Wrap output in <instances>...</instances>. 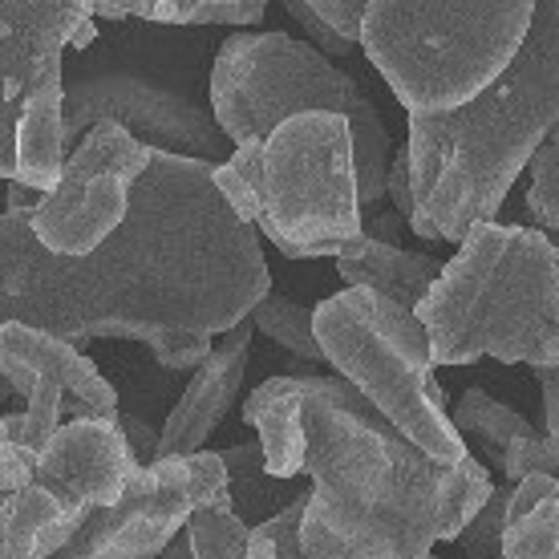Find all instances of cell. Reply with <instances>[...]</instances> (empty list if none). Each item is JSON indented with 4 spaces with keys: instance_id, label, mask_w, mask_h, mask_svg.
I'll return each instance as SVG.
<instances>
[{
    "instance_id": "cell-1",
    "label": "cell",
    "mask_w": 559,
    "mask_h": 559,
    "mask_svg": "<svg viewBox=\"0 0 559 559\" xmlns=\"http://www.w3.org/2000/svg\"><path fill=\"white\" fill-rule=\"evenodd\" d=\"M267 288L260 227L215 187L211 158L154 151L127 219L82 255L45 248L33 211L0 215V324H37L78 349L127 336L167 369H195ZM9 393L0 373V402Z\"/></svg>"
},
{
    "instance_id": "cell-2",
    "label": "cell",
    "mask_w": 559,
    "mask_h": 559,
    "mask_svg": "<svg viewBox=\"0 0 559 559\" xmlns=\"http://www.w3.org/2000/svg\"><path fill=\"white\" fill-rule=\"evenodd\" d=\"M305 556L421 559L450 544L490 499L478 459L438 462L369 393L305 373Z\"/></svg>"
},
{
    "instance_id": "cell-3",
    "label": "cell",
    "mask_w": 559,
    "mask_h": 559,
    "mask_svg": "<svg viewBox=\"0 0 559 559\" xmlns=\"http://www.w3.org/2000/svg\"><path fill=\"white\" fill-rule=\"evenodd\" d=\"M559 122V0H535V21L495 82L442 114H409L414 236L462 243L495 219L511 182Z\"/></svg>"
},
{
    "instance_id": "cell-4",
    "label": "cell",
    "mask_w": 559,
    "mask_h": 559,
    "mask_svg": "<svg viewBox=\"0 0 559 559\" xmlns=\"http://www.w3.org/2000/svg\"><path fill=\"white\" fill-rule=\"evenodd\" d=\"M215 41L203 25L127 16L66 61V142L94 122H122L154 151L224 163L236 151L211 106Z\"/></svg>"
},
{
    "instance_id": "cell-5",
    "label": "cell",
    "mask_w": 559,
    "mask_h": 559,
    "mask_svg": "<svg viewBox=\"0 0 559 559\" xmlns=\"http://www.w3.org/2000/svg\"><path fill=\"white\" fill-rule=\"evenodd\" d=\"M433 365L559 361V252L544 231L478 219L414 308Z\"/></svg>"
},
{
    "instance_id": "cell-6",
    "label": "cell",
    "mask_w": 559,
    "mask_h": 559,
    "mask_svg": "<svg viewBox=\"0 0 559 559\" xmlns=\"http://www.w3.org/2000/svg\"><path fill=\"white\" fill-rule=\"evenodd\" d=\"M535 0H369L361 49L409 114H442L511 66Z\"/></svg>"
},
{
    "instance_id": "cell-7",
    "label": "cell",
    "mask_w": 559,
    "mask_h": 559,
    "mask_svg": "<svg viewBox=\"0 0 559 559\" xmlns=\"http://www.w3.org/2000/svg\"><path fill=\"white\" fill-rule=\"evenodd\" d=\"M211 106L227 139L264 142L272 130L305 110H336L353 127L361 211L378 207L390 179V134L361 85L336 70L329 53L288 33H236L219 45L211 70Z\"/></svg>"
},
{
    "instance_id": "cell-8",
    "label": "cell",
    "mask_w": 559,
    "mask_h": 559,
    "mask_svg": "<svg viewBox=\"0 0 559 559\" xmlns=\"http://www.w3.org/2000/svg\"><path fill=\"white\" fill-rule=\"evenodd\" d=\"M312 324L324 361L357 381L381 414L397 421L430 459H466L459 426L447 414V393L433 381L430 329L414 308L365 284H349L345 293L312 308Z\"/></svg>"
},
{
    "instance_id": "cell-9",
    "label": "cell",
    "mask_w": 559,
    "mask_h": 559,
    "mask_svg": "<svg viewBox=\"0 0 559 559\" xmlns=\"http://www.w3.org/2000/svg\"><path fill=\"white\" fill-rule=\"evenodd\" d=\"M260 199L255 227L288 260H336L365 231L349 118L336 110L284 118L264 139Z\"/></svg>"
},
{
    "instance_id": "cell-10",
    "label": "cell",
    "mask_w": 559,
    "mask_h": 559,
    "mask_svg": "<svg viewBox=\"0 0 559 559\" xmlns=\"http://www.w3.org/2000/svg\"><path fill=\"white\" fill-rule=\"evenodd\" d=\"M231 499L224 454L191 450V454H167L151 466H139L127 478L118 503L94 507L78 527L61 556L73 559H127L158 556L187 527L191 511L203 503Z\"/></svg>"
},
{
    "instance_id": "cell-11",
    "label": "cell",
    "mask_w": 559,
    "mask_h": 559,
    "mask_svg": "<svg viewBox=\"0 0 559 559\" xmlns=\"http://www.w3.org/2000/svg\"><path fill=\"white\" fill-rule=\"evenodd\" d=\"M154 146L122 122H94L66 158L61 182L33 207V231L53 252H94L127 219L134 187L146 175Z\"/></svg>"
},
{
    "instance_id": "cell-12",
    "label": "cell",
    "mask_w": 559,
    "mask_h": 559,
    "mask_svg": "<svg viewBox=\"0 0 559 559\" xmlns=\"http://www.w3.org/2000/svg\"><path fill=\"white\" fill-rule=\"evenodd\" d=\"M0 373L25 397L21 414L0 418V442L41 454L61 418H118V393L66 336L25 321L0 324Z\"/></svg>"
},
{
    "instance_id": "cell-13",
    "label": "cell",
    "mask_w": 559,
    "mask_h": 559,
    "mask_svg": "<svg viewBox=\"0 0 559 559\" xmlns=\"http://www.w3.org/2000/svg\"><path fill=\"white\" fill-rule=\"evenodd\" d=\"M94 0H0V179L16 175V122L49 61L70 41Z\"/></svg>"
},
{
    "instance_id": "cell-14",
    "label": "cell",
    "mask_w": 559,
    "mask_h": 559,
    "mask_svg": "<svg viewBox=\"0 0 559 559\" xmlns=\"http://www.w3.org/2000/svg\"><path fill=\"white\" fill-rule=\"evenodd\" d=\"M142 462L118 418H70L37 454V483L70 507H110Z\"/></svg>"
},
{
    "instance_id": "cell-15",
    "label": "cell",
    "mask_w": 559,
    "mask_h": 559,
    "mask_svg": "<svg viewBox=\"0 0 559 559\" xmlns=\"http://www.w3.org/2000/svg\"><path fill=\"white\" fill-rule=\"evenodd\" d=\"M255 324L252 317H243L224 333V341L195 365V378L179 397V406L167 414V426L158 430V459L167 454H191L211 438V430L224 421L231 409L248 369V349H252Z\"/></svg>"
},
{
    "instance_id": "cell-16",
    "label": "cell",
    "mask_w": 559,
    "mask_h": 559,
    "mask_svg": "<svg viewBox=\"0 0 559 559\" xmlns=\"http://www.w3.org/2000/svg\"><path fill=\"white\" fill-rule=\"evenodd\" d=\"M66 53L49 61L41 82L25 98L16 122V175L41 191H53L66 170Z\"/></svg>"
},
{
    "instance_id": "cell-17",
    "label": "cell",
    "mask_w": 559,
    "mask_h": 559,
    "mask_svg": "<svg viewBox=\"0 0 559 559\" xmlns=\"http://www.w3.org/2000/svg\"><path fill=\"white\" fill-rule=\"evenodd\" d=\"M442 264L447 260L406 252L402 243H385V239L369 236V231H361L336 252V272L345 276V284H365V288L390 296V300L406 308L421 305L430 284L442 276Z\"/></svg>"
},
{
    "instance_id": "cell-18",
    "label": "cell",
    "mask_w": 559,
    "mask_h": 559,
    "mask_svg": "<svg viewBox=\"0 0 559 559\" xmlns=\"http://www.w3.org/2000/svg\"><path fill=\"white\" fill-rule=\"evenodd\" d=\"M85 515V507L61 503L53 490L33 478L0 503V559L61 556V547L78 535Z\"/></svg>"
},
{
    "instance_id": "cell-19",
    "label": "cell",
    "mask_w": 559,
    "mask_h": 559,
    "mask_svg": "<svg viewBox=\"0 0 559 559\" xmlns=\"http://www.w3.org/2000/svg\"><path fill=\"white\" fill-rule=\"evenodd\" d=\"M243 421L260 430L272 475L296 478L305 471V378H267L243 402Z\"/></svg>"
},
{
    "instance_id": "cell-20",
    "label": "cell",
    "mask_w": 559,
    "mask_h": 559,
    "mask_svg": "<svg viewBox=\"0 0 559 559\" xmlns=\"http://www.w3.org/2000/svg\"><path fill=\"white\" fill-rule=\"evenodd\" d=\"M227 462V487H231V503L248 523H264L267 515H276L280 507H288L300 495L293 487V478H280L267 471L264 462V442H243V447L224 450Z\"/></svg>"
},
{
    "instance_id": "cell-21",
    "label": "cell",
    "mask_w": 559,
    "mask_h": 559,
    "mask_svg": "<svg viewBox=\"0 0 559 559\" xmlns=\"http://www.w3.org/2000/svg\"><path fill=\"white\" fill-rule=\"evenodd\" d=\"M454 426L466 433H475L478 447L487 450L490 462H499L503 466V450L523 438V433H532V421L515 414L511 406L503 402H495L490 393L483 390H466L459 397V406H454Z\"/></svg>"
},
{
    "instance_id": "cell-22",
    "label": "cell",
    "mask_w": 559,
    "mask_h": 559,
    "mask_svg": "<svg viewBox=\"0 0 559 559\" xmlns=\"http://www.w3.org/2000/svg\"><path fill=\"white\" fill-rule=\"evenodd\" d=\"M248 317H252V324L260 333L272 336V341L284 345L288 353L305 357V361H324L321 336H317L312 312H308L305 305H296V300H288L284 293H272V288H267V293L260 296V305H255Z\"/></svg>"
},
{
    "instance_id": "cell-23",
    "label": "cell",
    "mask_w": 559,
    "mask_h": 559,
    "mask_svg": "<svg viewBox=\"0 0 559 559\" xmlns=\"http://www.w3.org/2000/svg\"><path fill=\"white\" fill-rule=\"evenodd\" d=\"M248 535H252V523L239 515L231 499H219V503H203L191 511L187 519V539H191V556L199 559H215V556H248Z\"/></svg>"
},
{
    "instance_id": "cell-24",
    "label": "cell",
    "mask_w": 559,
    "mask_h": 559,
    "mask_svg": "<svg viewBox=\"0 0 559 559\" xmlns=\"http://www.w3.org/2000/svg\"><path fill=\"white\" fill-rule=\"evenodd\" d=\"M260 163H264V142L260 139L239 142L224 163H215V187L224 191V199L248 224H255L260 211H264V199H260Z\"/></svg>"
},
{
    "instance_id": "cell-25",
    "label": "cell",
    "mask_w": 559,
    "mask_h": 559,
    "mask_svg": "<svg viewBox=\"0 0 559 559\" xmlns=\"http://www.w3.org/2000/svg\"><path fill=\"white\" fill-rule=\"evenodd\" d=\"M503 556L507 559H544L559 556V487L539 499V503L507 523L503 532Z\"/></svg>"
},
{
    "instance_id": "cell-26",
    "label": "cell",
    "mask_w": 559,
    "mask_h": 559,
    "mask_svg": "<svg viewBox=\"0 0 559 559\" xmlns=\"http://www.w3.org/2000/svg\"><path fill=\"white\" fill-rule=\"evenodd\" d=\"M267 0H158L151 21L170 25H255Z\"/></svg>"
},
{
    "instance_id": "cell-27",
    "label": "cell",
    "mask_w": 559,
    "mask_h": 559,
    "mask_svg": "<svg viewBox=\"0 0 559 559\" xmlns=\"http://www.w3.org/2000/svg\"><path fill=\"white\" fill-rule=\"evenodd\" d=\"M308 495H312V490H300L288 507H280L276 515H267L264 523H255L252 535H248V556H255V559L305 556V539H300V535H305Z\"/></svg>"
},
{
    "instance_id": "cell-28",
    "label": "cell",
    "mask_w": 559,
    "mask_h": 559,
    "mask_svg": "<svg viewBox=\"0 0 559 559\" xmlns=\"http://www.w3.org/2000/svg\"><path fill=\"white\" fill-rule=\"evenodd\" d=\"M532 219L559 236V122L532 154V195H527Z\"/></svg>"
},
{
    "instance_id": "cell-29",
    "label": "cell",
    "mask_w": 559,
    "mask_h": 559,
    "mask_svg": "<svg viewBox=\"0 0 559 559\" xmlns=\"http://www.w3.org/2000/svg\"><path fill=\"white\" fill-rule=\"evenodd\" d=\"M507 499H511V487H495L487 503L475 511V519L459 532V544L466 556H503Z\"/></svg>"
},
{
    "instance_id": "cell-30",
    "label": "cell",
    "mask_w": 559,
    "mask_h": 559,
    "mask_svg": "<svg viewBox=\"0 0 559 559\" xmlns=\"http://www.w3.org/2000/svg\"><path fill=\"white\" fill-rule=\"evenodd\" d=\"M535 471L559 478V438L556 433L532 430V433H523V438H515V442L503 450V475L511 478V483H519L523 475H535Z\"/></svg>"
},
{
    "instance_id": "cell-31",
    "label": "cell",
    "mask_w": 559,
    "mask_h": 559,
    "mask_svg": "<svg viewBox=\"0 0 559 559\" xmlns=\"http://www.w3.org/2000/svg\"><path fill=\"white\" fill-rule=\"evenodd\" d=\"M284 4H288V13L296 16V25L305 28V37H312V41H317V49H321V53L349 57L353 49H357V41H353V37H345L341 28L329 25V21H324V16L317 13L308 0H284Z\"/></svg>"
},
{
    "instance_id": "cell-32",
    "label": "cell",
    "mask_w": 559,
    "mask_h": 559,
    "mask_svg": "<svg viewBox=\"0 0 559 559\" xmlns=\"http://www.w3.org/2000/svg\"><path fill=\"white\" fill-rule=\"evenodd\" d=\"M33 478H37V454L0 442V503H4L13 490L28 487Z\"/></svg>"
},
{
    "instance_id": "cell-33",
    "label": "cell",
    "mask_w": 559,
    "mask_h": 559,
    "mask_svg": "<svg viewBox=\"0 0 559 559\" xmlns=\"http://www.w3.org/2000/svg\"><path fill=\"white\" fill-rule=\"evenodd\" d=\"M317 13L329 21L333 28H341L345 37H353V41H361V16L365 9L357 4V0H308Z\"/></svg>"
},
{
    "instance_id": "cell-34",
    "label": "cell",
    "mask_w": 559,
    "mask_h": 559,
    "mask_svg": "<svg viewBox=\"0 0 559 559\" xmlns=\"http://www.w3.org/2000/svg\"><path fill=\"white\" fill-rule=\"evenodd\" d=\"M385 195L393 199V207L402 211V215H414V179H409V146L406 151L393 154V167H390V179H385Z\"/></svg>"
},
{
    "instance_id": "cell-35",
    "label": "cell",
    "mask_w": 559,
    "mask_h": 559,
    "mask_svg": "<svg viewBox=\"0 0 559 559\" xmlns=\"http://www.w3.org/2000/svg\"><path fill=\"white\" fill-rule=\"evenodd\" d=\"M535 378H539V390H544V421L547 433L559 438V361L551 365H532Z\"/></svg>"
},
{
    "instance_id": "cell-36",
    "label": "cell",
    "mask_w": 559,
    "mask_h": 559,
    "mask_svg": "<svg viewBox=\"0 0 559 559\" xmlns=\"http://www.w3.org/2000/svg\"><path fill=\"white\" fill-rule=\"evenodd\" d=\"M118 426H122V433H127V442L134 447L139 462L158 459V433H154L151 426H146V421L134 418V414H118Z\"/></svg>"
},
{
    "instance_id": "cell-37",
    "label": "cell",
    "mask_w": 559,
    "mask_h": 559,
    "mask_svg": "<svg viewBox=\"0 0 559 559\" xmlns=\"http://www.w3.org/2000/svg\"><path fill=\"white\" fill-rule=\"evenodd\" d=\"M158 0H94V16L102 21H127V16H154Z\"/></svg>"
},
{
    "instance_id": "cell-38",
    "label": "cell",
    "mask_w": 559,
    "mask_h": 559,
    "mask_svg": "<svg viewBox=\"0 0 559 559\" xmlns=\"http://www.w3.org/2000/svg\"><path fill=\"white\" fill-rule=\"evenodd\" d=\"M4 199H9V211H33L45 199V191L25 179H9V195Z\"/></svg>"
},
{
    "instance_id": "cell-39",
    "label": "cell",
    "mask_w": 559,
    "mask_h": 559,
    "mask_svg": "<svg viewBox=\"0 0 559 559\" xmlns=\"http://www.w3.org/2000/svg\"><path fill=\"white\" fill-rule=\"evenodd\" d=\"M402 211L393 207V211H385V215H378V219H369V236H378V239H385V243H402Z\"/></svg>"
},
{
    "instance_id": "cell-40",
    "label": "cell",
    "mask_w": 559,
    "mask_h": 559,
    "mask_svg": "<svg viewBox=\"0 0 559 559\" xmlns=\"http://www.w3.org/2000/svg\"><path fill=\"white\" fill-rule=\"evenodd\" d=\"M94 41H98V25H94V16H85L82 25H78V33H73L70 49H90Z\"/></svg>"
},
{
    "instance_id": "cell-41",
    "label": "cell",
    "mask_w": 559,
    "mask_h": 559,
    "mask_svg": "<svg viewBox=\"0 0 559 559\" xmlns=\"http://www.w3.org/2000/svg\"><path fill=\"white\" fill-rule=\"evenodd\" d=\"M357 4H361V9H365V4H369V0H357Z\"/></svg>"
}]
</instances>
